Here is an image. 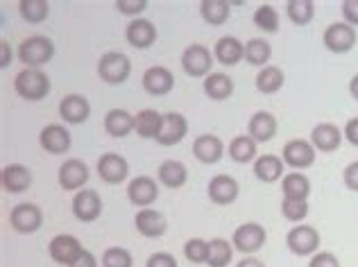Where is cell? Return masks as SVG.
Listing matches in <instances>:
<instances>
[{
	"instance_id": "cell-1",
	"label": "cell",
	"mask_w": 358,
	"mask_h": 267,
	"mask_svg": "<svg viewBox=\"0 0 358 267\" xmlns=\"http://www.w3.org/2000/svg\"><path fill=\"white\" fill-rule=\"evenodd\" d=\"M14 91L23 100L39 102L50 93V78L41 68H23L14 78Z\"/></svg>"
},
{
	"instance_id": "cell-2",
	"label": "cell",
	"mask_w": 358,
	"mask_h": 267,
	"mask_svg": "<svg viewBox=\"0 0 358 267\" xmlns=\"http://www.w3.org/2000/svg\"><path fill=\"white\" fill-rule=\"evenodd\" d=\"M18 62L25 64V68H41L55 57V43L48 36H27L18 45Z\"/></svg>"
},
{
	"instance_id": "cell-3",
	"label": "cell",
	"mask_w": 358,
	"mask_h": 267,
	"mask_svg": "<svg viewBox=\"0 0 358 267\" xmlns=\"http://www.w3.org/2000/svg\"><path fill=\"white\" fill-rule=\"evenodd\" d=\"M131 73V62L127 55L122 52H105L100 57L98 62V78L105 82V84H111V87H118V84L127 82Z\"/></svg>"
},
{
	"instance_id": "cell-4",
	"label": "cell",
	"mask_w": 358,
	"mask_h": 267,
	"mask_svg": "<svg viewBox=\"0 0 358 267\" xmlns=\"http://www.w3.org/2000/svg\"><path fill=\"white\" fill-rule=\"evenodd\" d=\"M266 240H268L266 226L259 224V222H245L231 236L234 250L245 254V256H252V254H257L259 250H263Z\"/></svg>"
},
{
	"instance_id": "cell-5",
	"label": "cell",
	"mask_w": 358,
	"mask_h": 267,
	"mask_svg": "<svg viewBox=\"0 0 358 267\" xmlns=\"http://www.w3.org/2000/svg\"><path fill=\"white\" fill-rule=\"evenodd\" d=\"M286 247L295 256H315L320 250V231L310 224H295L286 236Z\"/></svg>"
},
{
	"instance_id": "cell-6",
	"label": "cell",
	"mask_w": 358,
	"mask_h": 267,
	"mask_svg": "<svg viewBox=\"0 0 358 267\" xmlns=\"http://www.w3.org/2000/svg\"><path fill=\"white\" fill-rule=\"evenodd\" d=\"M215 62V57L211 50L202 43H191L186 45V50L182 52V68L191 78H209L211 66Z\"/></svg>"
},
{
	"instance_id": "cell-7",
	"label": "cell",
	"mask_w": 358,
	"mask_h": 267,
	"mask_svg": "<svg viewBox=\"0 0 358 267\" xmlns=\"http://www.w3.org/2000/svg\"><path fill=\"white\" fill-rule=\"evenodd\" d=\"M87 252L82 247V243L78 240L75 236L71 233H59V236H55L50 245H48V254H50V259L57 263V265H66V267H71L80 261V256Z\"/></svg>"
},
{
	"instance_id": "cell-8",
	"label": "cell",
	"mask_w": 358,
	"mask_h": 267,
	"mask_svg": "<svg viewBox=\"0 0 358 267\" xmlns=\"http://www.w3.org/2000/svg\"><path fill=\"white\" fill-rule=\"evenodd\" d=\"M315 154H317V150L313 147L310 140L293 138L284 145V154H281V159H284V164L288 168H293L295 173H301L304 168H310L315 164Z\"/></svg>"
},
{
	"instance_id": "cell-9",
	"label": "cell",
	"mask_w": 358,
	"mask_h": 267,
	"mask_svg": "<svg viewBox=\"0 0 358 267\" xmlns=\"http://www.w3.org/2000/svg\"><path fill=\"white\" fill-rule=\"evenodd\" d=\"M9 224L16 233H36L43 224V213L36 204H16L9 213Z\"/></svg>"
},
{
	"instance_id": "cell-10",
	"label": "cell",
	"mask_w": 358,
	"mask_h": 267,
	"mask_svg": "<svg viewBox=\"0 0 358 267\" xmlns=\"http://www.w3.org/2000/svg\"><path fill=\"white\" fill-rule=\"evenodd\" d=\"M324 48L334 55H345L356 45V27L350 23H331L322 34Z\"/></svg>"
},
{
	"instance_id": "cell-11",
	"label": "cell",
	"mask_w": 358,
	"mask_h": 267,
	"mask_svg": "<svg viewBox=\"0 0 358 267\" xmlns=\"http://www.w3.org/2000/svg\"><path fill=\"white\" fill-rule=\"evenodd\" d=\"M188 134V120L186 116H182V113L177 111H171V113H164L162 118V129H159L157 134V143L164 147H173L177 145V143H182L186 138Z\"/></svg>"
},
{
	"instance_id": "cell-12",
	"label": "cell",
	"mask_w": 358,
	"mask_h": 267,
	"mask_svg": "<svg viewBox=\"0 0 358 267\" xmlns=\"http://www.w3.org/2000/svg\"><path fill=\"white\" fill-rule=\"evenodd\" d=\"M73 215L80 222H96L102 215V199L93 188H82L73 197Z\"/></svg>"
},
{
	"instance_id": "cell-13",
	"label": "cell",
	"mask_w": 358,
	"mask_h": 267,
	"mask_svg": "<svg viewBox=\"0 0 358 267\" xmlns=\"http://www.w3.org/2000/svg\"><path fill=\"white\" fill-rule=\"evenodd\" d=\"M206 193H209V199L213 204L218 206H229L238 199L241 195V186L238 181L229 177V175H215L211 181H209V188H206Z\"/></svg>"
},
{
	"instance_id": "cell-14",
	"label": "cell",
	"mask_w": 358,
	"mask_h": 267,
	"mask_svg": "<svg viewBox=\"0 0 358 267\" xmlns=\"http://www.w3.org/2000/svg\"><path fill=\"white\" fill-rule=\"evenodd\" d=\"M159 197V186L152 177H134L127 186V199L138 208H150V204H155Z\"/></svg>"
},
{
	"instance_id": "cell-15",
	"label": "cell",
	"mask_w": 358,
	"mask_h": 267,
	"mask_svg": "<svg viewBox=\"0 0 358 267\" xmlns=\"http://www.w3.org/2000/svg\"><path fill=\"white\" fill-rule=\"evenodd\" d=\"M59 116L66 125H82L91 116V104L80 93H71L59 102Z\"/></svg>"
},
{
	"instance_id": "cell-16",
	"label": "cell",
	"mask_w": 358,
	"mask_h": 267,
	"mask_svg": "<svg viewBox=\"0 0 358 267\" xmlns=\"http://www.w3.org/2000/svg\"><path fill=\"white\" fill-rule=\"evenodd\" d=\"M143 84L145 93L155 95V98H162V95H168L175 89V75L166 68V66H152L143 73Z\"/></svg>"
},
{
	"instance_id": "cell-17",
	"label": "cell",
	"mask_w": 358,
	"mask_h": 267,
	"mask_svg": "<svg viewBox=\"0 0 358 267\" xmlns=\"http://www.w3.org/2000/svg\"><path fill=\"white\" fill-rule=\"evenodd\" d=\"M98 175L105 184H122L129 175V166L116 152H107L98 159Z\"/></svg>"
},
{
	"instance_id": "cell-18",
	"label": "cell",
	"mask_w": 358,
	"mask_h": 267,
	"mask_svg": "<svg viewBox=\"0 0 358 267\" xmlns=\"http://www.w3.org/2000/svg\"><path fill=\"white\" fill-rule=\"evenodd\" d=\"M57 181L64 190H82V186L89 181V168L80 159H69L59 166Z\"/></svg>"
},
{
	"instance_id": "cell-19",
	"label": "cell",
	"mask_w": 358,
	"mask_h": 267,
	"mask_svg": "<svg viewBox=\"0 0 358 267\" xmlns=\"http://www.w3.org/2000/svg\"><path fill=\"white\" fill-rule=\"evenodd\" d=\"M224 154V143L213 136V134H202L193 140V157L200 161V164H218Z\"/></svg>"
},
{
	"instance_id": "cell-20",
	"label": "cell",
	"mask_w": 358,
	"mask_h": 267,
	"mask_svg": "<svg viewBox=\"0 0 358 267\" xmlns=\"http://www.w3.org/2000/svg\"><path fill=\"white\" fill-rule=\"evenodd\" d=\"M125 39L131 48H136V50H145V48H150L157 41V27L152 21H148V18H134V21L127 25Z\"/></svg>"
},
{
	"instance_id": "cell-21",
	"label": "cell",
	"mask_w": 358,
	"mask_h": 267,
	"mask_svg": "<svg viewBox=\"0 0 358 267\" xmlns=\"http://www.w3.org/2000/svg\"><path fill=\"white\" fill-rule=\"evenodd\" d=\"M343 138H345L343 129L334 125V122H320V125H315L313 131H310V143H313V147L320 152H336L341 147Z\"/></svg>"
},
{
	"instance_id": "cell-22",
	"label": "cell",
	"mask_w": 358,
	"mask_h": 267,
	"mask_svg": "<svg viewBox=\"0 0 358 267\" xmlns=\"http://www.w3.org/2000/svg\"><path fill=\"white\" fill-rule=\"evenodd\" d=\"M39 143L48 154H66L71 150V131L64 125H45L39 134Z\"/></svg>"
},
{
	"instance_id": "cell-23",
	"label": "cell",
	"mask_w": 358,
	"mask_h": 267,
	"mask_svg": "<svg viewBox=\"0 0 358 267\" xmlns=\"http://www.w3.org/2000/svg\"><path fill=\"white\" fill-rule=\"evenodd\" d=\"M134 224H136V231L143 238H162L168 229L166 217L159 211H155V208H138Z\"/></svg>"
},
{
	"instance_id": "cell-24",
	"label": "cell",
	"mask_w": 358,
	"mask_h": 267,
	"mask_svg": "<svg viewBox=\"0 0 358 267\" xmlns=\"http://www.w3.org/2000/svg\"><path fill=\"white\" fill-rule=\"evenodd\" d=\"M0 181H3V188L7 193H14V195L25 193V190L32 186V173H30V168H25L23 164H9L3 168Z\"/></svg>"
},
{
	"instance_id": "cell-25",
	"label": "cell",
	"mask_w": 358,
	"mask_h": 267,
	"mask_svg": "<svg viewBox=\"0 0 358 267\" xmlns=\"http://www.w3.org/2000/svg\"><path fill=\"white\" fill-rule=\"evenodd\" d=\"M213 57L222 66H236L245 59V43L236 36H220L213 45Z\"/></svg>"
},
{
	"instance_id": "cell-26",
	"label": "cell",
	"mask_w": 358,
	"mask_h": 267,
	"mask_svg": "<svg viewBox=\"0 0 358 267\" xmlns=\"http://www.w3.org/2000/svg\"><path fill=\"white\" fill-rule=\"evenodd\" d=\"M248 136H252L257 143H268L277 136V118L268 111L252 113L248 122Z\"/></svg>"
},
{
	"instance_id": "cell-27",
	"label": "cell",
	"mask_w": 358,
	"mask_h": 267,
	"mask_svg": "<svg viewBox=\"0 0 358 267\" xmlns=\"http://www.w3.org/2000/svg\"><path fill=\"white\" fill-rule=\"evenodd\" d=\"M254 175L263 184H275L284 177V159L277 154H263L254 161Z\"/></svg>"
},
{
	"instance_id": "cell-28",
	"label": "cell",
	"mask_w": 358,
	"mask_h": 267,
	"mask_svg": "<svg viewBox=\"0 0 358 267\" xmlns=\"http://www.w3.org/2000/svg\"><path fill=\"white\" fill-rule=\"evenodd\" d=\"M105 131L111 138H125L134 131V116L125 109H111L105 116Z\"/></svg>"
},
{
	"instance_id": "cell-29",
	"label": "cell",
	"mask_w": 358,
	"mask_h": 267,
	"mask_svg": "<svg viewBox=\"0 0 358 267\" xmlns=\"http://www.w3.org/2000/svg\"><path fill=\"white\" fill-rule=\"evenodd\" d=\"M281 193L286 199H301L306 202V197L310 195V179L304 173H288L281 179Z\"/></svg>"
},
{
	"instance_id": "cell-30",
	"label": "cell",
	"mask_w": 358,
	"mask_h": 267,
	"mask_svg": "<svg viewBox=\"0 0 358 267\" xmlns=\"http://www.w3.org/2000/svg\"><path fill=\"white\" fill-rule=\"evenodd\" d=\"M284 82H286V75L284 71L279 68V66H266V68H261L257 73V91L263 93V95H272V93H279L284 89Z\"/></svg>"
},
{
	"instance_id": "cell-31",
	"label": "cell",
	"mask_w": 358,
	"mask_h": 267,
	"mask_svg": "<svg viewBox=\"0 0 358 267\" xmlns=\"http://www.w3.org/2000/svg\"><path fill=\"white\" fill-rule=\"evenodd\" d=\"M202 89L211 100L222 102L234 95V80L224 73H211L209 78H204Z\"/></svg>"
},
{
	"instance_id": "cell-32",
	"label": "cell",
	"mask_w": 358,
	"mask_h": 267,
	"mask_svg": "<svg viewBox=\"0 0 358 267\" xmlns=\"http://www.w3.org/2000/svg\"><path fill=\"white\" fill-rule=\"evenodd\" d=\"M157 177L168 188H182L188 181V168L182 164V161L168 159V161H164L162 166H159Z\"/></svg>"
},
{
	"instance_id": "cell-33",
	"label": "cell",
	"mask_w": 358,
	"mask_h": 267,
	"mask_svg": "<svg viewBox=\"0 0 358 267\" xmlns=\"http://www.w3.org/2000/svg\"><path fill=\"white\" fill-rule=\"evenodd\" d=\"M162 118L164 113L155 109H143L134 116V131L141 138H157L159 129H162Z\"/></svg>"
},
{
	"instance_id": "cell-34",
	"label": "cell",
	"mask_w": 358,
	"mask_h": 267,
	"mask_svg": "<svg viewBox=\"0 0 358 267\" xmlns=\"http://www.w3.org/2000/svg\"><path fill=\"white\" fill-rule=\"evenodd\" d=\"M259 152V143L254 140L252 136H236L229 143V159L236 161V164H250V161L257 159Z\"/></svg>"
},
{
	"instance_id": "cell-35",
	"label": "cell",
	"mask_w": 358,
	"mask_h": 267,
	"mask_svg": "<svg viewBox=\"0 0 358 267\" xmlns=\"http://www.w3.org/2000/svg\"><path fill=\"white\" fill-rule=\"evenodd\" d=\"M234 261V245L224 238H213L209 240V256L206 265L209 267H227Z\"/></svg>"
},
{
	"instance_id": "cell-36",
	"label": "cell",
	"mask_w": 358,
	"mask_h": 267,
	"mask_svg": "<svg viewBox=\"0 0 358 267\" xmlns=\"http://www.w3.org/2000/svg\"><path fill=\"white\" fill-rule=\"evenodd\" d=\"M229 0H202L200 14L209 25H222L229 18Z\"/></svg>"
},
{
	"instance_id": "cell-37",
	"label": "cell",
	"mask_w": 358,
	"mask_h": 267,
	"mask_svg": "<svg viewBox=\"0 0 358 267\" xmlns=\"http://www.w3.org/2000/svg\"><path fill=\"white\" fill-rule=\"evenodd\" d=\"M272 57V45L266 39H250L245 43V62L266 68Z\"/></svg>"
},
{
	"instance_id": "cell-38",
	"label": "cell",
	"mask_w": 358,
	"mask_h": 267,
	"mask_svg": "<svg viewBox=\"0 0 358 267\" xmlns=\"http://www.w3.org/2000/svg\"><path fill=\"white\" fill-rule=\"evenodd\" d=\"M18 14H21V18L25 23H43L45 18H48L50 14V7L45 0H21L18 3Z\"/></svg>"
},
{
	"instance_id": "cell-39",
	"label": "cell",
	"mask_w": 358,
	"mask_h": 267,
	"mask_svg": "<svg viewBox=\"0 0 358 267\" xmlns=\"http://www.w3.org/2000/svg\"><path fill=\"white\" fill-rule=\"evenodd\" d=\"M286 16L295 25H308L315 16V3L313 0H288Z\"/></svg>"
},
{
	"instance_id": "cell-40",
	"label": "cell",
	"mask_w": 358,
	"mask_h": 267,
	"mask_svg": "<svg viewBox=\"0 0 358 267\" xmlns=\"http://www.w3.org/2000/svg\"><path fill=\"white\" fill-rule=\"evenodd\" d=\"M254 25L266 34L279 32V12L272 5H261L257 12H254Z\"/></svg>"
},
{
	"instance_id": "cell-41",
	"label": "cell",
	"mask_w": 358,
	"mask_h": 267,
	"mask_svg": "<svg viewBox=\"0 0 358 267\" xmlns=\"http://www.w3.org/2000/svg\"><path fill=\"white\" fill-rule=\"evenodd\" d=\"M184 256L188 259V263H193V265L206 263V256H209V240L191 238V240L184 245Z\"/></svg>"
},
{
	"instance_id": "cell-42",
	"label": "cell",
	"mask_w": 358,
	"mask_h": 267,
	"mask_svg": "<svg viewBox=\"0 0 358 267\" xmlns=\"http://www.w3.org/2000/svg\"><path fill=\"white\" fill-rule=\"evenodd\" d=\"M131 265H134V259H131V254L125 247H109L102 254V267H131Z\"/></svg>"
},
{
	"instance_id": "cell-43",
	"label": "cell",
	"mask_w": 358,
	"mask_h": 267,
	"mask_svg": "<svg viewBox=\"0 0 358 267\" xmlns=\"http://www.w3.org/2000/svg\"><path fill=\"white\" fill-rule=\"evenodd\" d=\"M281 213L288 222H301L308 215V204L301 202V199H286L281 202Z\"/></svg>"
},
{
	"instance_id": "cell-44",
	"label": "cell",
	"mask_w": 358,
	"mask_h": 267,
	"mask_svg": "<svg viewBox=\"0 0 358 267\" xmlns=\"http://www.w3.org/2000/svg\"><path fill=\"white\" fill-rule=\"evenodd\" d=\"M116 9L125 16H138L148 9V0H116Z\"/></svg>"
},
{
	"instance_id": "cell-45",
	"label": "cell",
	"mask_w": 358,
	"mask_h": 267,
	"mask_svg": "<svg viewBox=\"0 0 358 267\" xmlns=\"http://www.w3.org/2000/svg\"><path fill=\"white\" fill-rule=\"evenodd\" d=\"M308 267H341V261L331 252H317L315 256H310Z\"/></svg>"
},
{
	"instance_id": "cell-46",
	"label": "cell",
	"mask_w": 358,
	"mask_h": 267,
	"mask_svg": "<svg viewBox=\"0 0 358 267\" xmlns=\"http://www.w3.org/2000/svg\"><path fill=\"white\" fill-rule=\"evenodd\" d=\"M145 267H177V259L168 252H157L148 259Z\"/></svg>"
},
{
	"instance_id": "cell-47",
	"label": "cell",
	"mask_w": 358,
	"mask_h": 267,
	"mask_svg": "<svg viewBox=\"0 0 358 267\" xmlns=\"http://www.w3.org/2000/svg\"><path fill=\"white\" fill-rule=\"evenodd\" d=\"M343 18L347 23H350L352 27L358 25V0H345L343 3Z\"/></svg>"
},
{
	"instance_id": "cell-48",
	"label": "cell",
	"mask_w": 358,
	"mask_h": 267,
	"mask_svg": "<svg viewBox=\"0 0 358 267\" xmlns=\"http://www.w3.org/2000/svg\"><path fill=\"white\" fill-rule=\"evenodd\" d=\"M343 181H345L347 188L354 190V193H358V161H354V164H350V166L345 168Z\"/></svg>"
},
{
	"instance_id": "cell-49",
	"label": "cell",
	"mask_w": 358,
	"mask_h": 267,
	"mask_svg": "<svg viewBox=\"0 0 358 267\" xmlns=\"http://www.w3.org/2000/svg\"><path fill=\"white\" fill-rule=\"evenodd\" d=\"M343 134H345V140L350 143V145L358 147V116L347 120V125H345Z\"/></svg>"
},
{
	"instance_id": "cell-50",
	"label": "cell",
	"mask_w": 358,
	"mask_h": 267,
	"mask_svg": "<svg viewBox=\"0 0 358 267\" xmlns=\"http://www.w3.org/2000/svg\"><path fill=\"white\" fill-rule=\"evenodd\" d=\"M71 267H98V259L91 252H84L80 256V261L75 263V265H71Z\"/></svg>"
},
{
	"instance_id": "cell-51",
	"label": "cell",
	"mask_w": 358,
	"mask_h": 267,
	"mask_svg": "<svg viewBox=\"0 0 358 267\" xmlns=\"http://www.w3.org/2000/svg\"><path fill=\"white\" fill-rule=\"evenodd\" d=\"M0 48H3V55H0V66L3 68H7L9 62H12V50H9V41H0Z\"/></svg>"
},
{
	"instance_id": "cell-52",
	"label": "cell",
	"mask_w": 358,
	"mask_h": 267,
	"mask_svg": "<svg viewBox=\"0 0 358 267\" xmlns=\"http://www.w3.org/2000/svg\"><path fill=\"white\" fill-rule=\"evenodd\" d=\"M236 267H266V263H263L261 259H254V256H248V259L238 261Z\"/></svg>"
},
{
	"instance_id": "cell-53",
	"label": "cell",
	"mask_w": 358,
	"mask_h": 267,
	"mask_svg": "<svg viewBox=\"0 0 358 267\" xmlns=\"http://www.w3.org/2000/svg\"><path fill=\"white\" fill-rule=\"evenodd\" d=\"M350 93H352L354 100H358V75H354V78L350 80Z\"/></svg>"
}]
</instances>
